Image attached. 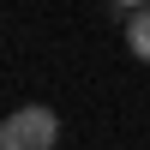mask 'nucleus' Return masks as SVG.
<instances>
[{"mask_svg": "<svg viewBox=\"0 0 150 150\" xmlns=\"http://www.w3.org/2000/svg\"><path fill=\"white\" fill-rule=\"evenodd\" d=\"M54 138H60V120H54V108H42V102L12 108L6 126H0V150H54Z\"/></svg>", "mask_w": 150, "mask_h": 150, "instance_id": "1", "label": "nucleus"}, {"mask_svg": "<svg viewBox=\"0 0 150 150\" xmlns=\"http://www.w3.org/2000/svg\"><path fill=\"white\" fill-rule=\"evenodd\" d=\"M126 48L150 66V6H132L126 12Z\"/></svg>", "mask_w": 150, "mask_h": 150, "instance_id": "2", "label": "nucleus"}]
</instances>
